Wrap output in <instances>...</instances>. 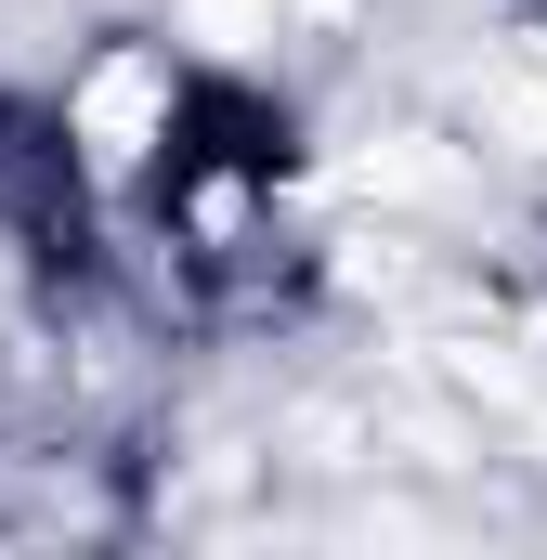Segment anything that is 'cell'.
<instances>
[{
  "instance_id": "obj_1",
  "label": "cell",
  "mask_w": 547,
  "mask_h": 560,
  "mask_svg": "<svg viewBox=\"0 0 547 560\" xmlns=\"http://www.w3.org/2000/svg\"><path fill=\"white\" fill-rule=\"evenodd\" d=\"M53 118H66V143H79V170L105 183V209L131 196L143 209V183L170 170V143H183V118H196V52L183 39H92L66 79H53Z\"/></svg>"
}]
</instances>
